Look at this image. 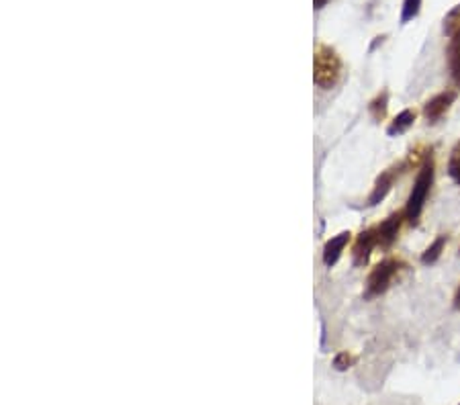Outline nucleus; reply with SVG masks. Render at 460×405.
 <instances>
[{
  "label": "nucleus",
  "mask_w": 460,
  "mask_h": 405,
  "mask_svg": "<svg viewBox=\"0 0 460 405\" xmlns=\"http://www.w3.org/2000/svg\"><path fill=\"white\" fill-rule=\"evenodd\" d=\"M432 182H434V156L432 152H429V156L424 160V164L420 168V174L418 179H415L413 190L405 205V219L410 221L411 225H418L421 211H424L426 198L429 195V189H432Z\"/></svg>",
  "instance_id": "nucleus-1"
},
{
  "label": "nucleus",
  "mask_w": 460,
  "mask_h": 405,
  "mask_svg": "<svg viewBox=\"0 0 460 405\" xmlns=\"http://www.w3.org/2000/svg\"><path fill=\"white\" fill-rule=\"evenodd\" d=\"M314 68H315V84L319 88H333L338 83L340 78H342V60H340L336 51L328 46H319L315 49V62H314Z\"/></svg>",
  "instance_id": "nucleus-2"
},
{
  "label": "nucleus",
  "mask_w": 460,
  "mask_h": 405,
  "mask_svg": "<svg viewBox=\"0 0 460 405\" xmlns=\"http://www.w3.org/2000/svg\"><path fill=\"white\" fill-rule=\"evenodd\" d=\"M403 267H405V264L399 260V258H387V260H383L373 272H370V277L367 281L365 297L373 299V297H378V295H383L385 291L389 289L393 278H395L397 272L402 270Z\"/></svg>",
  "instance_id": "nucleus-3"
},
{
  "label": "nucleus",
  "mask_w": 460,
  "mask_h": 405,
  "mask_svg": "<svg viewBox=\"0 0 460 405\" xmlns=\"http://www.w3.org/2000/svg\"><path fill=\"white\" fill-rule=\"evenodd\" d=\"M402 172H405V166H403V164H399V166H391V168H387V171H385L381 176H378L376 182H375L373 193H370V197H368V205H370V207H373V205H378V203H381L383 198L391 193L393 184H395L397 176L402 174Z\"/></svg>",
  "instance_id": "nucleus-4"
},
{
  "label": "nucleus",
  "mask_w": 460,
  "mask_h": 405,
  "mask_svg": "<svg viewBox=\"0 0 460 405\" xmlns=\"http://www.w3.org/2000/svg\"><path fill=\"white\" fill-rule=\"evenodd\" d=\"M456 101V91H444L440 94H436L432 101H428L424 105V117L428 123H438L444 115L448 113V109L452 107V102Z\"/></svg>",
  "instance_id": "nucleus-5"
},
{
  "label": "nucleus",
  "mask_w": 460,
  "mask_h": 405,
  "mask_svg": "<svg viewBox=\"0 0 460 405\" xmlns=\"http://www.w3.org/2000/svg\"><path fill=\"white\" fill-rule=\"evenodd\" d=\"M403 219H405V211H399V213H393V216H389L381 225H376L378 246L389 248L393 242L397 240V233H399V230H402Z\"/></svg>",
  "instance_id": "nucleus-6"
},
{
  "label": "nucleus",
  "mask_w": 460,
  "mask_h": 405,
  "mask_svg": "<svg viewBox=\"0 0 460 405\" xmlns=\"http://www.w3.org/2000/svg\"><path fill=\"white\" fill-rule=\"evenodd\" d=\"M378 246V235H376V227H368L367 232H362L356 240L354 246V264L356 267H365L370 258V252Z\"/></svg>",
  "instance_id": "nucleus-7"
},
{
  "label": "nucleus",
  "mask_w": 460,
  "mask_h": 405,
  "mask_svg": "<svg viewBox=\"0 0 460 405\" xmlns=\"http://www.w3.org/2000/svg\"><path fill=\"white\" fill-rule=\"evenodd\" d=\"M348 242H350V233L342 232V233H338L336 238H332L328 244H325V248H323L325 267H333V264L340 260V256H342L344 248L348 246Z\"/></svg>",
  "instance_id": "nucleus-8"
},
{
  "label": "nucleus",
  "mask_w": 460,
  "mask_h": 405,
  "mask_svg": "<svg viewBox=\"0 0 460 405\" xmlns=\"http://www.w3.org/2000/svg\"><path fill=\"white\" fill-rule=\"evenodd\" d=\"M448 68H450L452 80H455L456 86H460V33L450 37V43H448Z\"/></svg>",
  "instance_id": "nucleus-9"
},
{
  "label": "nucleus",
  "mask_w": 460,
  "mask_h": 405,
  "mask_svg": "<svg viewBox=\"0 0 460 405\" xmlns=\"http://www.w3.org/2000/svg\"><path fill=\"white\" fill-rule=\"evenodd\" d=\"M413 121H415V110L413 109H405V110H402V113L395 117V119L391 121V125L387 128V134L391 137L402 136V134H405L407 129L411 128Z\"/></svg>",
  "instance_id": "nucleus-10"
},
{
  "label": "nucleus",
  "mask_w": 460,
  "mask_h": 405,
  "mask_svg": "<svg viewBox=\"0 0 460 405\" xmlns=\"http://www.w3.org/2000/svg\"><path fill=\"white\" fill-rule=\"evenodd\" d=\"M447 235H440V238H436L434 240V244L429 246L424 254H421V262L424 264H434L438 258L442 256V252H444V248H447Z\"/></svg>",
  "instance_id": "nucleus-11"
},
{
  "label": "nucleus",
  "mask_w": 460,
  "mask_h": 405,
  "mask_svg": "<svg viewBox=\"0 0 460 405\" xmlns=\"http://www.w3.org/2000/svg\"><path fill=\"white\" fill-rule=\"evenodd\" d=\"M387 102H389V92L387 91H383L373 102H370L368 110H370V115H373L375 121L385 119V115H387Z\"/></svg>",
  "instance_id": "nucleus-12"
},
{
  "label": "nucleus",
  "mask_w": 460,
  "mask_h": 405,
  "mask_svg": "<svg viewBox=\"0 0 460 405\" xmlns=\"http://www.w3.org/2000/svg\"><path fill=\"white\" fill-rule=\"evenodd\" d=\"M444 33L448 37L460 33V4L455 6V9L448 13V17L444 19Z\"/></svg>",
  "instance_id": "nucleus-13"
},
{
  "label": "nucleus",
  "mask_w": 460,
  "mask_h": 405,
  "mask_svg": "<svg viewBox=\"0 0 460 405\" xmlns=\"http://www.w3.org/2000/svg\"><path fill=\"white\" fill-rule=\"evenodd\" d=\"M448 174H450V179L460 187V142L455 147H452V152H450Z\"/></svg>",
  "instance_id": "nucleus-14"
},
{
  "label": "nucleus",
  "mask_w": 460,
  "mask_h": 405,
  "mask_svg": "<svg viewBox=\"0 0 460 405\" xmlns=\"http://www.w3.org/2000/svg\"><path fill=\"white\" fill-rule=\"evenodd\" d=\"M420 6H421V0H405L403 4V23H407V21H411L415 14L420 13Z\"/></svg>",
  "instance_id": "nucleus-15"
},
{
  "label": "nucleus",
  "mask_w": 460,
  "mask_h": 405,
  "mask_svg": "<svg viewBox=\"0 0 460 405\" xmlns=\"http://www.w3.org/2000/svg\"><path fill=\"white\" fill-rule=\"evenodd\" d=\"M350 363H352V358L348 357L346 352H344V355H338L336 360H333V365H336V368H340V371H344V368H348V365H350Z\"/></svg>",
  "instance_id": "nucleus-16"
},
{
  "label": "nucleus",
  "mask_w": 460,
  "mask_h": 405,
  "mask_svg": "<svg viewBox=\"0 0 460 405\" xmlns=\"http://www.w3.org/2000/svg\"><path fill=\"white\" fill-rule=\"evenodd\" d=\"M455 307L460 309V286H458V291H456V295H455Z\"/></svg>",
  "instance_id": "nucleus-17"
},
{
  "label": "nucleus",
  "mask_w": 460,
  "mask_h": 405,
  "mask_svg": "<svg viewBox=\"0 0 460 405\" xmlns=\"http://www.w3.org/2000/svg\"><path fill=\"white\" fill-rule=\"evenodd\" d=\"M325 3H328V0H315V9H322V6H325Z\"/></svg>",
  "instance_id": "nucleus-18"
}]
</instances>
